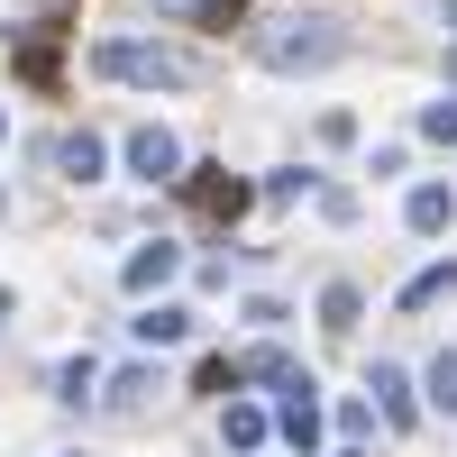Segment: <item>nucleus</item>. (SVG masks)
I'll return each mask as SVG.
<instances>
[{
    "instance_id": "2eb2a0df",
    "label": "nucleus",
    "mask_w": 457,
    "mask_h": 457,
    "mask_svg": "<svg viewBox=\"0 0 457 457\" xmlns=\"http://www.w3.org/2000/svg\"><path fill=\"white\" fill-rule=\"evenodd\" d=\"M92 385H101V366H92V357H64V366H55V403L83 411V403H92Z\"/></svg>"
},
{
    "instance_id": "7ed1b4c3",
    "label": "nucleus",
    "mask_w": 457,
    "mask_h": 457,
    "mask_svg": "<svg viewBox=\"0 0 457 457\" xmlns=\"http://www.w3.org/2000/svg\"><path fill=\"white\" fill-rule=\"evenodd\" d=\"M275 394H284V411H275V430L293 439V457H312V448H320V385H312V375L293 366V375H284Z\"/></svg>"
},
{
    "instance_id": "0eeeda50",
    "label": "nucleus",
    "mask_w": 457,
    "mask_h": 457,
    "mask_svg": "<svg viewBox=\"0 0 457 457\" xmlns=\"http://www.w3.org/2000/svg\"><path fill=\"white\" fill-rule=\"evenodd\" d=\"M129 329L146 338V348H183V338H193V312H183V302H146Z\"/></svg>"
},
{
    "instance_id": "ddd939ff",
    "label": "nucleus",
    "mask_w": 457,
    "mask_h": 457,
    "mask_svg": "<svg viewBox=\"0 0 457 457\" xmlns=\"http://www.w3.org/2000/svg\"><path fill=\"white\" fill-rule=\"evenodd\" d=\"M284 375H293V357L275 348V338H265V348H247V357H238V385H284Z\"/></svg>"
},
{
    "instance_id": "6e6552de",
    "label": "nucleus",
    "mask_w": 457,
    "mask_h": 457,
    "mask_svg": "<svg viewBox=\"0 0 457 457\" xmlns=\"http://www.w3.org/2000/svg\"><path fill=\"white\" fill-rule=\"evenodd\" d=\"M375 411H385L394 430L421 421V403H411V375H403V366H375Z\"/></svg>"
},
{
    "instance_id": "9d476101",
    "label": "nucleus",
    "mask_w": 457,
    "mask_h": 457,
    "mask_svg": "<svg viewBox=\"0 0 457 457\" xmlns=\"http://www.w3.org/2000/svg\"><path fill=\"white\" fill-rule=\"evenodd\" d=\"M55 174H64V183H92V174H101V137H92V129H64V137H55Z\"/></svg>"
},
{
    "instance_id": "f8f14e48",
    "label": "nucleus",
    "mask_w": 457,
    "mask_h": 457,
    "mask_svg": "<svg viewBox=\"0 0 457 457\" xmlns=\"http://www.w3.org/2000/svg\"><path fill=\"white\" fill-rule=\"evenodd\" d=\"M457 293V265H421V275L403 284V312H430V302H448Z\"/></svg>"
},
{
    "instance_id": "5701e85b",
    "label": "nucleus",
    "mask_w": 457,
    "mask_h": 457,
    "mask_svg": "<svg viewBox=\"0 0 457 457\" xmlns=\"http://www.w3.org/2000/svg\"><path fill=\"white\" fill-rule=\"evenodd\" d=\"M0 320H10V293H0Z\"/></svg>"
},
{
    "instance_id": "dca6fc26",
    "label": "nucleus",
    "mask_w": 457,
    "mask_h": 457,
    "mask_svg": "<svg viewBox=\"0 0 457 457\" xmlns=\"http://www.w3.org/2000/svg\"><path fill=\"white\" fill-rule=\"evenodd\" d=\"M220 439H228V448H265V411H256V403H228V411H220Z\"/></svg>"
},
{
    "instance_id": "39448f33",
    "label": "nucleus",
    "mask_w": 457,
    "mask_h": 457,
    "mask_svg": "<svg viewBox=\"0 0 457 457\" xmlns=\"http://www.w3.org/2000/svg\"><path fill=\"white\" fill-rule=\"evenodd\" d=\"M129 174H146V183H174V174H183V146H174V129H129Z\"/></svg>"
},
{
    "instance_id": "423d86ee",
    "label": "nucleus",
    "mask_w": 457,
    "mask_h": 457,
    "mask_svg": "<svg viewBox=\"0 0 457 457\" xmlns=\"http://www.w3.org/2000/svg\"><path fill=\"white\" fill-rule=\"evenodd\" d=\"M174 265H183V247L156 238V247H137V256L120 265V284H129V293H156V284H174Z\"/></svg>"
},
{
    "instance_id": "f3484780",
    "label": "nucleus",
    "mask_w": 457,
    "mask_h": 457,
    "mask_svg": "<svg viewBox=\"0 0 457 457\" xmlns=\"http://www.w3.org/2000/svg\"><path fill=\"white\" fill-rule=\"evenodd\" d=\"M19 73H28L37 92H55V83H64V73H55V37H28V46H19Z\"/></svg>"
},
{
    "instance_id": "4be33fe9",
    "label": "nucleus",
    "mask_w": 457,
    "mask_h": 457,
    "mask_svg": "<svg viewBox=\"0 0 457 457\" xmlns=\"http://www.w3.org/2000/svg\"><path fill=\"white\" fill-rule=\"evenodd\" d=\"M448 83H457V46H448Z\"/></svg>"
},
{
    "instance_id": "9b49d317",
    "label": "nucleus",
    "mask_w": 457,
    "mask_h": 457,
    "mask_svg": "<svg viewBox=\"0 0 457 457\" xmlns=\"http://www.w3.org/2000/svg\"><path fill=\"white\" fill-rule=\"evenodd\" d=\"M403 220H411V228H421V238H439V228L457 220V193H448V183H421V193H411V202H403Z\"/></svg>"
},
{
    "instance_id": "a211bd4d",
    "label": "nucleus",
    "mask_w": 457,
    "mask_h": 457,
    "mask_svg": "<svg viewBox=\"0 0 457 457\" xmlns=\"http://www.w3.org/2000/svg\"><path fill=\"white\" fill-rule=\"evenodd\" d=\"M430 411H448V421H457V348L430 357Z\"/></svg>"
},
{
    "instance_id": "20e7f679",
    "label": "nucleus",
    "mask_w": 457,
    "mask_h": 457,
    "mask_svg": "<svg viewBox=\"0 0 457 457\" xmlns=\"http://www.w3.org/2000/svg\"><path fill=\"white\" fill-rule=\"evenodd\" d=\"M183 202H193L202 220H220V228H228V220H238L256 193H247V183L228 174V165H202V174H183Z\"/></svg>"
},
{
    "instance_id": "f03ea898",
    "label": "nucleus",
    "mask_w": 457,
    "mask_h": 457,
    "mask_svg": "<svg viewBox=\"0 0 457 457\" xmlns=\"http://www.w3.org/2000/svg\"><path fill=\"white\" fill-rule=\"evenodd\" d=\"M338 55H348V28H338V19L293 10V19H275V28H256V64H265V73H320V64H338Z\"/></svg>"
},
{
    "instance_id": "f257e3e1",
    "label": "nucleus",
    "mask_w": 457,
    "mask_h": 457,
    "mask_svg": "<svg viewBox=\"0 0 457 457\" xmlns=\"http://www.w3.org/2000/svg\"><path fill=\"white\" fill-rule=\"evenodd\" d=\"M92 73H101V83H137V92H193L202 83V55L156 46V37H101Z\"/></svg>"
},
{
    "instance_id": "1a4fd4ad",
    "label": "nucleus",
    "mask_w": 457,
    "mask_h": 457,
    "mask_svg": "<svg viewBox=\"0 0 457 457\" xmlns=\"http://www.w3.org/2000/svg\"><path fill=\"white\" fill-rule=\"evenodd\" d=\"M156 394H165V385H156V366H129V375H110V394H101V411H120V421H129V411H146Z\"/></svg>"
},
{
    "instance_id": "4468645a",
    "label": "nucleus",
    "mask_w": 457,
    "mask_h": 457,
    "mask_svg": "<svg viewBox=\"0 0 457 457\" xmlns=\"http://www.w3.org/2000/svg\"><path fill=\"white\" fill-rule=\"evenodd\" d=\"M357 312H366L357 284H329V293H320V329H329V338H348V329H357Z\"/></svg>"
},
{
    "instance_id": "6ab92c4d",
    "label": "nucleus",
    "mask_w": 457,
    "mask_h": 457,
    "mask_svg": "<svg viewBox=\"0 0 457 457\" xmlns=\"http://www.w3.org/2000/svg\"><path fill=\"white\" fill-rule=\"evenodd\" d=\"M193 394H220V403H228V394H238V357H202V375H193Z\"/></svg>"
},
{
    "instance_id": "aec40b11",
    "label": "nucleus",
    "mask_w": 457,
    "mask_h": 457,
    "mask_svg": "<svg viewBox=\"0 0 457 457\" xmlns=\"http://www.w3.org/2000/svg\"><path fill=\"white\" fill-rule=\"evenodd\" d=\"M421 137H439V146H457V92H448V101H430V110H421Z\"/></svg>"
},
{
    "instance_id": "b1692460",
    "label": "nucleus",
    "mask_w": 457,
    "mask_h": 457,
    "mask_svg": "<svg viewBox=\"0 0 457 457\" xmlns=\"http://www.w3.org/2000/svg\"><path fill=\"white\" fill-rule=\"evenodd\" d=\"M348 457H357V448H348Z\"/></svg>"
},
{
    "instance_id": "412c9836",
    "label": "nucleus",
    "mask_w": 457,
    "mask_h": 457,
    "mask_svg": "<svg viewBox=\"0 0 457 457\" xmlns=\"http://www.w3.org/2000/svg\"><path fill=\"white\" fill-rule=\"evenodd\" d=\"M338 430H348V439H375V403H338Z\"/></svg>"
}]
</instances>
